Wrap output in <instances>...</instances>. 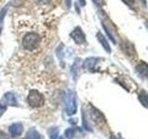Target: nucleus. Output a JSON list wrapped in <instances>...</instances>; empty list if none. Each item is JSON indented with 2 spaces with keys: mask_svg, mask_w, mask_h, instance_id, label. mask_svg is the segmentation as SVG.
Returning a JSON list of instances; mask_svg holds the SVG:
<instances>
[{
  "mask_svg": "<svg viewBox=\"0 0 148 139\" xmlns=\"http://www.w3.org/2000/svg\"><path fill=\"white\" fill-rule=\"evenodd\" d=\"M41 37L36 32H28L22 39V45L28 51L35 50L41 44Z\"/></svg>",
  "mask_w": 148,
  "mask_h": 139,
  "instance_id": "f257e3e1",
  "label": "nucleus"
},
{
  "mask_svg": "<svg viewBox=\"0 0 148 139\" xmlns=\"http://www.w3.org/2000/svg\"><path fill=\"white\" fill-rule=\"evenodd\" d=\"M64 104L65 109L68 115L71 116L77 112V100L76 94L73 91L68 90L64 96Z\"/></svg>",
  "mask_w": 148,
  "mask_h": 139,
  "instance_id": "f03ea898",
  "label": "nucleus"
},
{
  "mask_svg": "<svg viewBox=\"0 0 148 139\" xmlns=\"http://www.w3.org/2000/svg\"><path fill=\"white\" fill-rule=\"evenodd\" d=\"M28 104L32 108H38V107L43 106L44 104V96L39 91L35 89H32L30 91L29 95L27 97Z\"/></svg>",
  "mask_w": 148,
  "mask_h": 139,
  "instance_id": "7ed1b4c3",
  "label": "nucleus"
},
{
  "mask_svg": "<svg viewBox=\"0 0 148 139\" xmlns=\"http://www.w3.org/2000/svg\"><path fill=\"white\" fill-rule=\"evenodd\" d=\"M90 116L92 120L98 125H103L106 123L105 116L102 114L98 109H96L95 107L90 106Z\"/></svg>",
  "mask_w": 148,
  "mask_h": 139,
  "instance_id": "20e7f679",
  "label": "nucleus"
},
{
  "mask_svg": "<svg viewBox=\"0 0 148 139\" xmlns=\"http://www.w3.org/2000/svg\"><path fill=\"white\" fill-rule=\"evenodd\" d=\"M71 38L73 39V41L75 42L78 45H82L84 44L86 40H85V35L83 34V32L82 31V29L80 27L75 28L71 34Z\"/></svg>",
  "mask_w": 148,
  "mask_h": 139,
  "instance_id": "39448f33",
  "label": "nucleus"
},
{
  "mask_svg": "<svg viewBox=\"0 0 148 139\" xmlns=\"http://www.w3.org/2000/svg\"><path fill=\"white\" fill-rule=\"evenodd\" d=\"M22 131H23V126H22V124L20 122L13 123L8 128V132L12 137H17L18 136H21Z\"/></svg>",
  "mask_w": 148,
  "mask_h": 139,
  "instance_id": "423d86ee",
  "label": "nucleus"
},
{
  "mask_svg": "<svg viewBox=\"0 0 148 139\" xmlns=\"http://www.w3.org/2000/svg\"><path fill=\"white\" fill-rule=\"evenodd\" d=\"M3 102L5 105H8V106H17L18 104L15 95L11 92H8L4 95Z\"/></svg>",
  "mask_w": 148,
  "mask_h": 139,
  "instance_id": "0eeeda50",
  "label": "nucleus"
},
{
  "mask_svg": "<svg viewBox=\"0 0 148 139\" xmlns=\"http://www.w3.org/2000/svg\"><path fill=\"white\" fill-rule=\"evenodd\" d=\"M122 49L124 51V53L128 55L129 57L134 58L136 56V51L134 46L132 43H129V42H124L122 44Z\"/></svg>",
  "mask_w": 148,
  "mask_h": 139,
  "instance_id": "6e6552de",
  "label": "nucleus"
},
{
  "mask_svg": "<svg viewBox=\"0 0 148 139\" xmlns=\"http://www.w3.org/2000/svg\"><path fill=\"white\" fill-rule=\"evenodd\" d=\"M136 72L140 76L148 78V64L142 61L136 66Z\"/></svg>",
  "mask_w": 148,
  "mask_h": 139,
  "instance_id": "1a4fd4ad",
  "label": "nucleus"
},
{
  "mask_svg": "<svg viewBox=\"0 0 148 139\" xmlns=\"http://www.w3.org/2000/svg\"><path fill=\"white\" fill-rule=\"evenodd\" d=\"M97 39L100 42V44L102 45V46L104 47V49L108 53H110L111 52V48H110V45H108V42L106 41V39L105 38V36L101 34V32H97Z\"/></svg>",
  "mask_w": 148,
  "mask_h": 139,
  "instance_id": "9d476101",
  "label": "nucleus"
},
{
  "mask_svg": "<svg viewBox=\"0 0 148 139\" xmlns=\"http://www.w3.org/2000/svg\"><path fill=\"white\" fill-rule=\"evenodd\" d=\"M25 138L26 139H41V136L34 128H31L28 130Z\"/></svg>",
  "mask_w": 148,
  "mask_h": 139,
  "instance_id": "9b49d317",
  "label": "nucleus"
},
{
  "mask_svg": "<svg viewBox=\"0 0 148 139\" xmlns=\"http://www.w3.org/2000/svg\"><path fill=\"white\" fill-rule=\"evenodd\" d=\"M138 99L145 108L148 109V94L146 92H145V91L141 92L138 96Z\"/></svg>",
  "mask_w": 148,
  "mask_h": 139,
  "instance_id": "f8f14e48",
  "label": "nucleus"
},
{
  "mask_svg": "<svg viewBox=\"0 0 148 139\" xmlns=\"http://www.w3.org/2000/svg\"><path fill=\"white\" fill-rule=\"evenodd\" d=\"M96 62H97V58H87L85 60L84 63H83V68L87 69V70L92 69L95 66Z\"/></svg>",
  "mask_w": 148,
  "mask_h": 139,
  "instance_id": "ddd939ff",
  "label": "nucleus"
},
{
  "mask_svg": "<svg viewBox=\"0 0 148 139\" xmlns=\"http://www.w3.org/2000/svg\"><path fill=\"white\" fill-rule=\"evenodd\" d=\"M58 132L59 130L58 127H51L48 129V136L50 139H58Z\"/></svg>",
  "mask_w": 148,
  "mask_h": 139,
  "instance_id": "4468645a",
  "label": "nucleus"
},
{
  "mask_svg": "<svg viewBox=\"0 0 148 139\" xmlns=\"http://www.w3.org/2000/svg\"><path fill=\"white\" fill-rule=\"evenodd\" d=\"M65 136L68 139H72L75 136V129L74 128H68L66 131H65Z\"/></svg>",
  "mask_w": 148,
  "mask_h": 139,
  "instance_id": "2eb2a0df",
  "label": "nucleus"
},
{
  "mask_svg": "<svg viewBox=\"0 0 148 139\" xmlns=\"http://www.w3.org/2000/svg\"><path fill=\"white\" fill-rule=\"evenodd\" d=\"M79 62H80V60H76L75 62H74V64L72 65L71 67V73L73 74V77L76 78V75L78 74V66H79Z\"/></svg>",
  "mask_w": 148,
  "mask_h": 139,
  "instance_id": "dca6fc26",
  "label": "nucleus"
},
{
  "mask_svg": "<svg viewBox=\"0 0 148 139\" xmlns=\"http://www.w3.org/2000/svg\"><path fill=\"white\" fill-rule=\"evenodd\" d=\"M0 139H9V137L5 132L0 131Z\"/></svg>",
  "mask_w": 148,
  "mask_h": 139,
  "instance_id": "f3484780",
  "label": "nucleus"
},
{
  "mask_svg": "<svg viewBox=\"0 0 148 139\" xmlns=\"http://www.w3.org/2000/svg\"><path fill=\"white\" fill-rule=\"evenodd\" d=\"M122 1L125 4H127L128 6H130V7H132V6H133V5H134V0H122Z\"/></svg>",
  "mask_w": 148,
  "mask_h": 139,
  "instance_id": "a211bd4d",
  "label": "nucleus"
},
{
  "mask_svg": "<svg viewBox=\"0 0 148 139\" xmlns=\"http://www.w3.org/2000/svg\"><path fill=\"white\" fill-rule=\"evenodd\" d=\"M50 0H34V2L39 3V4H45V3H47Z\"/></svg>",
  "mask_w": 148,
  "mask_h": 139,
  "instance_id": "6ab92c4d",
  "label": "nucleus"
},
{
  "mask_svg": "<svg viewBox=\"0 0 148 139\" xmlns=\"http://www.w3.org/2000/svg\"><path fill=\"white\" fill-rule=\"evenodd\" d=\"M5 111H6V108H5V107H1V106H0V118H1V116L4 114Z\"/></svg>",
  "mask_w": 148,
  "mask_h": 139,
  "instance_id": "aec40b11",
  "label": "nucleus"
},
{
  "mask_svg": "<svg viewBox=\"0 0 148 139\" xmlns=\"http://www.w3.org/2000/svg\"><path fill=\"white\" fill-rule=\"evenodd\" d=\"M65 3H66L68 8H71V0H65Z\"/></svg>",
  "mask_w": 148,
  "mask_h": 139,
  "instance_id": "412c9836",
  "label": "nucleus"
},
{
  "mask_svg": "<svg viewBox=\"0 0 148 139\" xmlns=\"http://www.w3.org/2000/svg\"><path fill=\"white\" fill-rule=\"evenodd\" d=\"M79 1H80V3H81L82 6H85V4H86L85 0H79Z\"/></svg>",
  "mask_w": 148,
  "mask_h": 139,
  "instance_id": "4be33fe9",
  "label": "nucleus"
},
{
  "mask_svg": "<svg viewBox=\"0 0 148 139\" xmlns=\"http://www.w3.org/2000/svg\"><path fill=\"white\" fill-rule=\"evenodd\" d=\"M110 139H121V138H119V137L115 136H110Z\"/></svg>",
  "mask_w": 148,
  "mask_h": 139,
  "instance_id": "5701e85b",
  "label": "nucleus"
},
{
  "mask_svg": "<svg viewBox=\"0 0 148 139\" xmlns=\"http://www.w3.org/2000/svg\"><path fill=\"white\" fill-rule=\"evenodd\" d=\"M140 1H142L143 3V5H146V0H140Z\"/></svg>",
  "mask_w": 148,
  "mask_h": 139,
  "instance_id": "b1692460",
  "label": "nucleus"
},
{
  "mask_svg": "<svg viewBox=\"0 0 148 139\" xmlns=\"http://www.w3.org/2000/svg\"><path fill=\"white\" fill-rule=\"evenodd\" d=\"M0 34H1V29H0Z\"/></svg>",
  "mask_w": 148,
  "mask_h": 139,
  "instance_id": "393cba45",
  "label": "nucleus"
}]
</instances>
